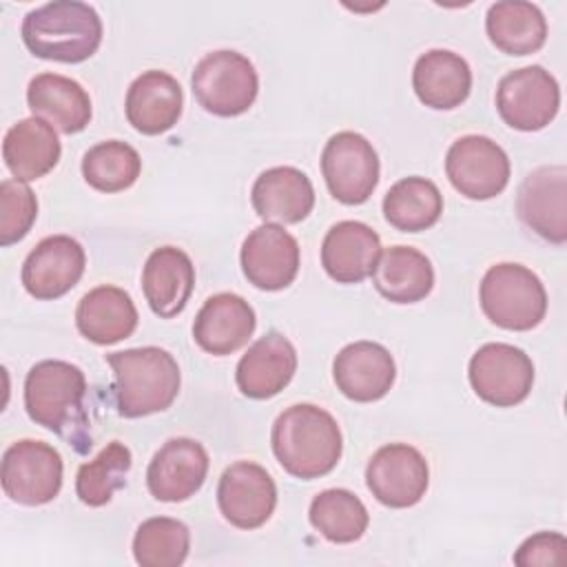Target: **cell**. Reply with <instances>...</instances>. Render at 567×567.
<instances>
[{
  "label": "cell",
  "mask_w": 567,
  "mask_h": 567,
  "mask_svg": "<svg viewBox=\"0 0 567 567\" xmlns=\"http://www.w3.org/2000/svg\"><path fill=\"white\" fill-rule=\"evenodd\" d=\"M86 377L84 372L60 359H47L35 363L24 377V408L33 423L51 430L73 443L80 452L91 447L86 436L89 412H86Z\"/></svg>",
  "instance_id": "obj_1"
},
{
  "label": "cell",
  "mask_w": 567,
  "mask_h": 567,
  "mask_svg": "<svg viewBox=\"0 0 567 567\" xmlns=\"http://www.w3.org/2000/svg\"><path fill=\"white\" fill-rule=\"evenodd\" d=\"M270 443L279 465L301 481L330 474L343 452V436L334 416L312 403L286 408L272 425Z\"/></svg>",
  "instance_id": "obj_2"
},
{
  "label": "cell",
  "mask_w": 567,
  "mask_h": 567,
  "mask_svg": "<svg viewBox=\"0 0 567 567\" xmlns=\"http://www.w3.org/2000/svg\"><path fill=\"white\" fill-rule=\"evenodd\" d=\"M113 370V396L120 416L140 419L164 412L179 392V365L171 352L144 346L106 354Z\"/></svg>",
  "instance_id": "obj_3"
},
{
  "label": "cell",
  "mask_w": 567,
  "mask_h": 567,
  "mask_svg": "<svg viewBox=\"0 0 567 567\" xmlns=\"http://www.w3.org/2000/svg\"><path fill=\"white\" fill-rule=\"evenodd\" d=\"M20 35L35 58L78 64L102 44V20L86 2L55 0L31 9L22 20Z\"/></svg>",
  "instance_id": "obj_4"
},
{
  "label": "cell",
  "mask_w": 567,
  "mask_h": 567,
  "mask_svg": "<svg viewBox=\"0 0 567 567\" xmlns=\"http://www.w3.org/2000/svg\"><path fill=\"white\" fill-rule=\"evenodd\" d=\"M478 299L494 326L514 332L536 328L547 312V292L538 275L509 261L496 264L483 275Z\"/></svg>",
  "instance_id": "obj_5"
},
{
  "label": "cell",
  "mask_w": 567,
  "mask_h": 567,
  "mask_svg": "<svg viewBox=\"0 0 567 567\" xmlns=\"http://www.w3.org/2000/svg\"><path fill=\"white\" fill-rule=\"evenodd\" d=\"M199 106L219 117L246 113L259 93V75L252 62L230 49L204 55L190 75Z\"/></svg>",
  "instance_id": "obj_6"
},
{
  "label": "cell",
  "mask_w": 567,
  "mask_h": 567,
  "mask_svg": "<svg viewBox=\"0 0 567 567\" xmlns=\"http://www.w3.org/2000/svg\"><path fill=\"white\" fill-rule=\"evenodd\" d=\"M62 474L64 463L60 452L44 441L22 439L2 454V489L20 505L35 507L51 503L62 489Z\"/></svg>",
  "instance_id": "obj_7"
},
{
  "label": "cell",
  "mask_w": 567,
  "mask_h": 567,
  "mask_svg": "<svg viewBox=\"0 0 567 567\" xmlns=\"http://www.w3.org/2000/svg\"><path fill=\"white\" fill-rule=\"evenodd\" d=\"M379 155L361 133L339 131L323 146L321 173L330 195L341 204L368 202L379 184Z\"/></svg>",
  "instance_id": "obj_8"
},
{
  "label": "cell",
  "mask_w": 567,
  "mask_h": 567,
  "mask_svg": "<svg viewBox=\"0 0 567 567\" xmlns=\"http://www.w3.org/2000/svg\"><path fill=\"white\" fill-rule=\"evenodd\" d=\"M467 377L478 399L496 408H512L529 396L534 363L520 348L496 341L472 354Z\"/></svg>",
  "instance_id": "obj_9"
},
{
  "label": "cell",
  "mask_w": 567,
  "mask_h": 567,
  "mask_svg": "<svg viewBox=\"0 0 567 567\" xmlns=\"http://www.w3.org/2000/svg\"><path fill=\"white\" fill-rule=\"evenodd\" d=\"M496 109L507 126L527 133L540 131L560 109V86L538 64L509 71L498 82Z\"/></svg>",
  "instance_id": "obj_10"
},
{
  "label": "cell",
  "mask_w": 567,
  "mask_h": 567,
  "mask_svg": "<svg viewBox=\"0 0 567 567\" xmlns=\"http://www.w3.org/2000/svg\"><path fill=\"white\" fill-rule=\"evenodd\" d=\"M507 153L485 135H463L447 148L445 175L467 199H492L509 182Z\"/></svg>",
  "instance_id": "obj_11"
},
{
  "label": "cell",
  "mask_w": 567,
  "mask_h": 567,
  "mask_svg": "<svg viewBox=\"0 0 567 567\" xmlns=\"http://www.w3.org/2000/svg\"><path fill=\"white\" fill-rule=\"evenodd\" d=\"M430 483L425 456L408 443H390L379 447L365 467V485L372 496L392 509L416 505Z\"/></svg>",
  "instance_id": "obj_12"
},
{
  "label": "cell",
  "mask_w": 567,
  "mask_h": 567,
  "mask_svg": "<svg viewBox=\"0 0 567 567\" xmlns=\"http://www.w3.org/2000/svg\"><path fill=\"white\" fill-rule=\"evenodd\" d=\"M217 505L230 525L239 529H257L275 512V481L261 465L252 461H237L226 467L219 478Z\"/></svg>",
  "instance_id": "obj_13"
},
{
  "label": "cell",
  "mask_w": 567,
  "mask_h": 567,
  "mask_svg": "<svg viewBox=\"0 0 567 567\" xmlns=\"http://www.w3.org/2000/svg\"><path fill=\"white\" fill-rule=\"evenodd\" d=\"M516 213L538 237L563 246L567 241V168L554 164L532 171L518 188Z\"/></svg>",
  "instance_id": "obj_14"
},
{
  "label": "cell",
  "mask_w": 567,
  "mask_h": 567,
  "mask_svg": "<svg viewBox=\"0 0 567 567\" xmlns=\"http://www.w3.org/2000/svg\"><path fill=\"white\" fill-rule=\"evenodd\" d=\"M208 465V452L199 441L188 436L168 439L148 463V492L162 503H182L199 492Z\"/></svg>",
  "instance_id": "obj_15"
},
{
  "label": "cell",
  "mask_w": 567,
  "mask_h": 567,
  "mask_svg": "<svg viewBox=\"0 0 567 567\" xmlns=\"http://www.w3.org/2000/svg\"><path fill=\"white\" fill-rule=\"evenodd\" d=\"M241 270L259 290H284L299 272V244L277 224H261L241 244Z\"/></svg>",
  "instance_id": "obj_16"
},
{
  "label": "cell",
  "mask_w": 567,
  "mask_h": 567,
  "mask_svg": "<svg viewBox=\"0 0 567 567\" xmlns=\"http://www.w3.org/2000/svg\"><path fill=\"white\" fill-rule=\"evenodd\" d=\"M86 255L80 241L69 235H51L35 244L22 264L24 290L40 299H58L66 295L82 277Z\"/></svg>",
  "instance_id": "obj_17"
},
{
  "label": "cell",
  "mask_w": 567,
  "mask_h": 567,
  "mask_svg": "<svg viewBox=\"0 0 567 567\" xmlns=\"http://www.w3.org/2000/svg\"><path fill=\"white\" fill-rule=\"evenodd\" d=\"M332 377L343 396L357 403L383 399L396 379V365L388 348L374 341H354L339 350Z\"/></svg>",
  "instance_id": "obj_18"
},
{
  "label": "cell",
  "mask_w": 567,
  "mask_h": 567,
  "mask_svg": "<svg viewBox=\"0 0 567 567\" xmlns=\"http://www.w3.org/2000/svg\"><path fill=\"white\" fill-rule=\"evenodd\" d=\"M255 326V310L244 297L219 292L208 297L199 308L193 323V339L204 352L226 357L248 343Z\"/></svg>",
  "instance_id": "obj_19"
},
{
  "label": "cell",
  "mask_w": 567,
  "mask_h": 567,
  "mask_svg": "<svg viewBox=\"0 0 567 567\" xmlns=\"http://www.w3.org/2000/svg\"><path fill=\"white\" fill-rule=\"evenodd\" d=\"M297 372V350L281 332L259 337L235 370L237 388L248 399H270L279 394Z\"/></svg>",
  "instance_id": "obj_20"
},
{
  "label": "cell",
  "mask_w": 567,
  "mask_h": 567,
  "mask_svg": "<svg viewBox=\"0 0 567 567\" xmlns=\"http://www.w3.org/2000/svg\"><path fill=\"white\" fill-rule=\"evenodd\" d=\"M184 93L166 71H144L126 91V120L142 135H159L173 128L182 115Z\"/></svg>",
  "instance_id": "obj_21"
},
{
  "label": "cell",
  "mask_w": 567,
  "mask_h": 567,
  "mask_svg": "<svg viewBox=\"0 0 567 567\" xmlns=\"http://www.w3.org/2000/svg\"><path fill=\"white\" fill-rule=\"evenodd\" d=\"M381 257L379 235L363 221H337L323 237L321 266L337 284H359Z\"/></svg>",
  "instance_id": "obj_22"
},
{
  "label": "cell",
  "mask_w": 567,
  "mask_h": 567,
  "mask_svg": "<svg viewBox=\"0 0 567 567\" xmlns=\"http://www.w3.org/2000/svg\"><path fill=\"white\" fill-rule=\"evenodd\" d=\"M195 288V266L190 257L175 246L155 248L142 270V290L148 308L162 317H177Z\"/></svg>",
  "instance_id": "obj_23"
},
{
  "label": "cell",
  "mask_w": 567,
  "mask_h": 567,
  "mask_svg": "<svg viewBox=\"0 0 567 567\" xmlns=\"http://www.w3.org/2000/svg\"><path fill=\"white\" fill-rule=\"evenodd\" d=\"M250 202L264 221L299 224L315 208V188L303 171L275 166L255 179Z\"/></svg>",
  "instance_id": "obj_24"
},
{
  "label": "cell",
  "mask_w": 567,
  "mask_h": 567,
  "mask_svg": "<svg viewBox=\"0 0 567 567\" xmlns=\"http://www.w3.org/2000/svg\"><path fill=\"white\" fill-rule=\"evenodd\" d=\"M27 104L33 117L71 135L91 122V97L84 86L60 73H40L27 86Z\"/></svg>",
  "instance_id": "obj_25"
},
{
  "label": "cell",
  "mask_w": 567,
  "mask_h": 567,
  "mask_svg": "<svg viewBox=\"0 0 567 567\" xmlns=\"http://www.w3.org/2000/svg\"><path fill=\"white\" fill-rule=\"evenodd\" d=\"M412 86L425 106L450 111L467 100L472 91V69L458 53L432 49L416 60Z\"/></svg>",
  "instance_id": "obj_26"
},
{
  "label": "cell",
  "mask_w": 567,
  "mask_h": 567,
  "mask_svg": "<svg viewBox=\"0 0 567 567\" xmlns=\"http://www.w3.org/2000/svg\"><path fill=\"white\" fill-rule=\"evenodd\" d=\"M137 308L131 295L117 286H97L89 290L75 308V326L84 339L97 346H111L133 334L137 328Z\"/></svg>",
  "instance_id": "obj_27"
},
{
  "label": "cell",
  "mask_w": 567,
  "mask_h": 567,
  "mask_svg": "<svg viewBox=\"0 0 567 567\" xmlns=\"http://www.w3.org/2000/svg\"><path fill=\"white\" fill-rule=\"evenodd\" d=\"M62 146L53 126L40 117L16 122L2 140V157L13 179L33 182L55 168Z\"/></svg>",
  "instance_id": "obj_28"
},
{
  "label": "cell",
  "mask_w": 567,
  "mask_h": 567,
  "mask_svg": "<svg viewBox=\"0 0 567 567\" xmlns=\"http://www.w3.org/2000/svg\"><path fill=\"white\" fill-rule=\"evenodd\" d=\"M372 284L381 297L392 303H416L434 286L432 261L412 246H390L381 252Z\"/></svg>",
  "instance_id": "obj_29"
},
{
  "label": "cell",
  "mask_w": 567,
  "mask_h": 567,
  "mask_svg": "<svg viewBox=\"0 0 567 567\" xmlns=\"http://www.w3.org/2000/svg\"><path fill=\"white\" fill-rule=\"evenodd\" d=\"M485 31L498 51L507 55H529L545 44L547 20L532 2L503 0L487 9Z\"/></svg>",
  "instance_id": "obj_30"
},
{
  "label": "cell",
  "mask_w": 567,
  "mask_h": 567,
  "mask_svg": "<svg viewBox=\"0 0 567 567\" xmlns=\"http://www.w3.org/2000/svg\"><path fill=\"white\" fill-rule=\"evenodd\" d=\"M443 213L439 186L425 177H403L390 186L383 197V215L401 233H421L432 228Z\"/></svg>",
  "instance_id": "obj_31"
},
{
  "label": "cell",
  "mask_w": 567,
  "mask_h": 567,
  "mask_svg": "<svg viewBox=\"0 0 567 567\" xmlns=\"http://www.w3.org/2000/svg\"><path fill=\"white\" fill-rule=\"evenodd\" d=\"M310 525L330 543H354L359 540L370 523V514L363 501L350 489H323L319 492L308 509Z\"/></svg>",
  "instance_id": "obj_32"
},
{
  "label": "cell",
  "mask_w": 567,
  "mask_h": 567,
  "mask_svg": "<svg viewBox=\"0 0 567 567\" xmlns=\"http://www.w3.org/2000/svg\"><path fill=\"white\" fill-rule=\"evenodd\" d=\"M140 171V153L120 140L100 142L82 157L84 182L100 193H120L131 188L137 182Z\"/></svg>",
  "instance_id": "obj_33"
},
{
  "label": "cell",
  "mask_w": 567,
  "mask_h": 567,
  "mask_svg": "<svg viewBox=\"0 0 567 567\" xmlns=\"http://www.w3.org/2000/svg\"><path fill=\"white\" fill-rule=\"evenodd\" d=\"M131 463V450L124 443H106V447H102L93 461L80 465L75 476L78 498L89 507L106 505L113 494L126 485Z\"/></svg>",
  "instance_id": "obj_34"
},
{
  "label": "cell",
  "mask_w": 567,
  "mask_h": 567,
  "mask_svg": "<svg viewBox=\"0 0 567 567\" xmlns=\"http://www.w3.org/2000/svg\"><path fill=\"white\" fill-rule=\"evenodd\" d=\"M190 549L188 527L171 516L146 518L133 536V556L142 567H177Z\"/></svg>",
  "instance_id": "obj_35"
},
{
  "label": "cell",
  "mask_w": 567,
  "mask_h": 567,
  "mask_svg": "<svg viewBox=\"0 0 567 567\" xmlns=\"http://www.w3.org/2000/svg\"><path fill=\"white\" fill-rule=\"evenodd\" d=\"M38 217V199L20 179L0 184V246H11L29 235Z\"/></svg>",
  "instance_id": "obj_36"
},
{
  "label": "cell",
  "mask_w": 567,
  "mask_h": 567,
  "mask_svg": "<svg viewBox=\"0 0 567 567\" xmlns=\"http://www.w3.org/2000/svg\"><path fill=\"white\" fill-rule=\"evenodd\" d=\"M514 563L518 567L567 565V538L556 532H538L516 549Z\"/></svg>",
  "instance_id": "obj_37"
}]
</instances>
